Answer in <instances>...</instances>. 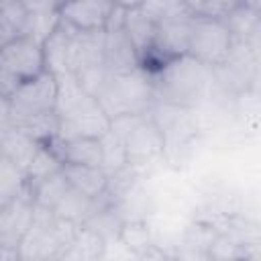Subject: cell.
<instances>
[{
    "mask_svg": "<svg viewBox=\"0 0 261 261\" xmlns=\"http://www.w3.org/2000/svg\"><path fill=\"white\" fill-rule=\"evenodd\" d=\"M59 20H61L59 12H29L27 22H24V29H22V35L24 37H31V39H35V41H39V43L45 45V41L57 29Z\"/></svg>",
    "mask_w": 261,
    "mask_h": 261,
    "instance_id": "obj_27",
    "label": "cell"
},
{
    "mask_svg": "<svg viewBox=\"0 0 261 261\" xmlns=\"http://www.w3.org/2000/svg\"><path fill=\"white\" fill-rule=\"evenodd\" d=\"M106 31H77L67 53V69L77 73L90 65L104 63Z\"/></svg>",
    "mask_w": 261,
    "mask_h": 261,
    "instance_id": "obj_9",
    "label": "cell"
},
{
    "mask_svg": "<svg viewBox=\"0 0 261 261\" xmlns=\"http://www.w3.org/2000/svg\"><path fill=\"white\" fill-rule=\"evenodd\" d=\"M104 63L112 73H128L141 67V57L126 35L124 27L106 31V47H104Z\"/></svg>",
    "mask_w": 261,
    "mask_h": 261,
    "instance_id": "obj_11",
    "label": "cell"
},
{
    "mask_svg": "<svg viewBox=\"0 0 261 261\" xmlns=\"http://www.w3.org/2000/svg\"><path fill=\"white\" fill-rule=\"evenodd\" d=\"M47 69V55L43 43L31 37H16L2 43L0 51V90L2 98L10 96L22 82Z\"/></svg>",
    "mask_w": 261,
    "mask_h": 261,
    "instance_id": "obj_3",
    "label": "cell"
},
{
    "mask_svg": "<svg viewBox=\"0 0 261 261\" xmlns=\"http://www.w3.org/2000/svg\"><path fill=\"white\" fill-rule=\"evenodd\" d=\"M151 80L157 102L196 108L212 92L214 69L192 55H181L153 73Z\"/></svg>",
    "mask_w": 261,
    "mask_h": 261,
    "instance_id": "obj_1",
    "label": "cell"
},
{
    "mask_svg": "<svg viewBox=\"0 0 261 261\" xmlns=\"http://www.w3.org/2000/svg\"><path fill=\"white\" fill-rule=\"evenodd\" d=\"M106 114H149L151 106L155 104L153 80L151 75L139 67L128 73H112L108 86L98 96Z\"/></svg>",
    "mask_w": 261,
    "mask_h": 261,
    "instance_id": "obj_2",
    "label": "cell"
},
{
    "mask_svg": "<svg viewBox=\"0 0 261 261\" xmlns=\"http://www.w3.org/2000/svg\"><path fill=\"white\" fill-rule=\"evenodd\" d=\"M118 239H120L137 257H139L141 253H145L149 247H153L149 226H147L145 220H139V218H128V220H124V224L120 226Z\"/></svg>",
    "mask_w": 261,
    "mask_h": 261,
    "instance_id": "obj_26",
    "label": "cell"
},
{
    "mask_svg": "<svg viewBox=\"0 0 261 261\" xmlns=\"http://www.w3.org/2000/svg\"><path fill=\"white\" fill-rule=\"evenodd\" d=\"M63 167V161L59 159V155L53 151V147L49 143H41L37 155L33 157L29 169H27V179L29 181H39L45 179L53 173H57Z\"/></svg>",
    "mask_w": 261,
    "mask_h": 261,
    "instance_id": "obj_24",
    "label": "cell"
},
{
    "mask_svg": "<svg viewBox=\"0 0 261 261\" xmlns=\"http://www.w3.org/2000/svg\"><path fill=\"white\" fill-rule=\"evenodd\" d=\"M27 188H29L27 171L14 165L10 159L2 157L0 159V206L20 196Z\"/></svg>",
    "mask_w": 261,
    "mask_h": 261,
    "instance_id": "obj_22",
    "label": "cell"
},
{
    "mask_svg": "<svg viewBox=\"0 0 261 261\" xmlns=\"http://www.w3.org/2000/svg\"><path fill=\"white\" fill-rule=\"evenodd\" d=\"M224 20L230 29L232 41H243L251 45V41L261 33V14L247 8L245 4L234 8Z\"/></svg>",
    "mask_w": 261,
    "mask_h": 261,
    "instance_id": "obj_21",
    "label": "cell"
},
{
    "mask_svg": "<svg viewBox=\"0 0 261 261\" xmlns=\"http://www.w3.org/2000/svg\"><path fill=\"white\" fill-rule=\"evenodd\" d=\"M147 114H118V116H112L110 118V130L118 137V139H126L130 135V130L145 118Z\"/></svg>",
    "mask_w": 261,
    "mask_h": 261,
    "instance_id": "obj_29",
    "label": "cell"
},
{
    "mask_svg": "<svg viewBox=\"0 0 261 261\" xmlns=\"http://www.w3.org/2000/svg\"><path fill=\"white\" fill-rule=\"evenodd\" d=\"M53 151L59 155L63 163H77V165H96L102 167L104 163V147L98 137H77V139H51L47 141Z\"/></svg>",
    "mask_w": 261,
    "mask_h": 261,
    "instance_id": "obj_10",
    "label": "cell"
},
{
    "mask_svg": "<svg viewBox=\"0 0 261 261\" xmlns=\"http://www.w3.org/2000/svg\"><path fill=\"white\" fill-rule=\"evenodd\" d=\"M141 6H143L157 22H159V20H165V18L190 14L181 0H143Z\"/></svg>",
    "mask_w": 261,
    "mask_h": 261,
    "instance_id": "obj_28",
    "label": "cell"
},
{
    "mask_svg": "<svg viewBox=\"0 0 261 261\" xmlns=\"http://www.w3.org/2000/svg\"><path fill=\"white\" fill-rule=\"evenodd\" d=\"M230 49H232V35L226 20L202 16V14L194 16L188 55L216 69L226 61V57L230 55Z\"/></svg>",
    "mask_w": 261,
    "mask_h": 261,
    "instance_id": "obj_4",
    "label": "cell"
},
{
    "mask_svg": "<svg viewBox=\"0 0 261 261\" xmlns=\"http://www.w3.org/2000/svg\"><path fill=\"white\" fill-rule=\"evenodd\" d=\"M35 222V198L27 188L20 196L0 206V249L18 251L20 241Z\"/></svg>",
    "mask_w": 261,
    "mask_h": 261,
    "instance_id": "obj_6",
    "label": "cell"
},
{
    "mask_svg": "<svg viewBox=\"0 0 261 261\" xmlns=\"http://www.w3.org/2000/svg\"><path fill=\"white\" fill-rule=\"evenodd\" d=\"M59 82L51 69L22 82L10 96L2 98V108L12 114H37L51 112L57 106Z\"/></svg>",
    "mask_w": 261,
    "mask_h": 261,
    "instance_id": "obj_5",
    "label": "cell"
},
{
    "mask_svg": "<svg viewBox=\"0 0 261 261\" xmlns=\"http://www.w3.org/2000/svg\"><path fill=\"white\" fill-rule=\"evenodd\" d=\"M2 124L14 126L20 133L37 139L39 143H47L59 133V114L55 110L37 114H12L2 108Z\"/></svg>",
    "mask_w": 261,
    "mask_h": 261,
    "instance_id": "obj_12",
    "label": "cell"
},
{
    "mask_svg": "<svg viewBox=\"0 0 261 261\" xmlns=\"http://www.w3.org/2000/svg\"><path fill=\"white\" fill-rule=\"evenodd\" d=\"M27 16H29V10L22 6L20 0H2V10H0L2 43H8L22 35Z\"/></svg>",
    "mask_w": 261,
    "mask_h": 261,
    "instance_id": "obj_23",
    "label": "cell"
},
{
    "mask_svg": "<svg viewBox=\"0 0 261 261\" xmlns=\"http://www.w3.org/2000/svg\"><path fill=\"white\" fill-rule=\"evenodd\" d=\"M243 0H206L202 8V16H212V18H226L234 8H239Z\"/></svg>",
    "mask_w": 261,
    "mask_h": 261,
    "instance_id": "obj_30",
    "label": "cell"
},
{
    "mask_svg": "<svg viewBox=\"0 0 261 261\" xmlns=\"http://www.w3.org/2000/svg\"><path fill=\"white\" fill-rule=\"evenodd\" d=\"M181 2H184V6L188 8V12L196 16V14H200V12H202V8H204V2H206V0H181Z\"/></svg>",
    "mask_w": 261,
    "mask_h": 261,
    "instance_id": "obj_32",
    "label": "cell"
},
{
    "mask_svg": "<svg viewBox=\"0 0 261 261\" xmlns=\"http://www.w3.org/2000/svg\"><path fill=\"white\" fill-rule=\"evenodd\" d=\"M98 206H100V200L98 198H90L84 192H80L73 186H69V190L65 192V196L55 206V214L59 218L71 220L75 224H86V220L98 210Z\"/></svg>",
    "mask_w": 261,
    "mask_h": 261,
    "instance_id": "obj_18",
    "label": "cell"
},
{
    "mask_svg": "<svg viewBox=\"0 0 261 261\" xmlns=\"http://www.w3.org/2000/svg\"><path fill=\"white\" fill-rule=\"evenodd\" d=\"M80 29L71 27L69 22H65L63 18L59 20L57 29L53 31V35L45 41V55H47V69H51L55 75L69 71L67 69V53H69V45L73 35Z\"/></svg>",
    "mask_w": 261,
    "mask_h": 261,
    "instance_id": "obj_16",
    "label": "cell"
},
{
    "mask_svg": "<svg viewBox=\"0 0 261 261\" xmlns=\"http://www.w3.org/2000/svg\"><path fill=\"white\" fill-rule=\"evenodd\" d=\"M106 251V239L96 232L94 228L82 224L77 228V234L69 249L65 251L63 259H75V261H94V259H104Z\"/></svg>",
    "mask_w": 261,
    "mask_h": 261,
    "instance_id": "obj_19",
    "label": "cell"
},
{
    "mask_svg": "<svg viewBox=\"0 0 261 261\" xmlns=\"http://www.w3.org/2000/svg\"><path fill=\"white\" fill-rule=\"evenodd\" d=\"M29 12H59L65 0H20Z\"/></svg>",
    "mask_w": 261,
    "mask_h": 261,
    "instance_id": "obj_31",
    "label": "cell"
},
{
    "mask_svg": "<svg viewBox=\"0 0 261 261\" xmlns=\"http://www.w3.org/2000/svg\"><path fill=\"white\" fill-rule=\"evenodd\" d=\"M126 155H128V165L139 167L153 163L155 159L165 155V137L157 122L147 114L124 139Z\"/></svg>",
    "mask_w": 261,
    "mask_h": 261,
    "instance_id": "obj_7",
    "label": "cell"
},
{
    "mask_svg": "<svg viewBox=\"0 0 261 261\" xmlns=\"http://www.w3.org/2000/svg\"><path fill=\"white\" fill-rule=\"evenodd\" d=\"M0 143H2V157L10 159L14 165H18L20 169H29L33 157L37 155L41 143L24 133H20L18 128L14 126H6L2 124V130H0Z\"/></svg>",
    "mask_w": 261,
    "mask_h": 261,
    "instance_id": "obj_14",
    "label": "cell"
},
{
    "mask_svg": "<svg viewBox=\"0 0 261 261\" xmlns=\"http://www.w3.org/2000/svg\"><path fill=\"white\" fill-rule=\"evenodd\" d=\"M116 0H65L59 16L80 31H106Z\"/></svg>",
    "mask_w": 261,
    "mask_h": 261,
    "instance_id": "obj_8",
    "label": "cell"
},
{
    "mask_svg": "<svg viewBox=\"0 0 261 261\" xmlns=\"http://www.w3.org/2000/svg\"><path fill=\"white\" fill-rule=\"evenodd\" d=\"M100 141H102V147H104L102 169L108 173V177L122 171L124 167H128V155H126V147H124L122 139H118L112 130H108Z\"/></svg>",
    "mask_w": 261,
    "mask_h": 261,
    "instance_id": "obj_25",
    "label": "cell"
},
{
    "mask_svg": "<svg viewBox=\"0 0 261 261\" xmlns=\"http://www.w3.org/2000/svg\"><path fill=\"white\" fill-rule=\"evenodd\" d=\"M61 171L65 173L69 186L84 192L90 198H100L108 192V173L96 165H77V163H63Z\"/></svg>",
    "mask_w": 261,
    "mask_h": 261,
    "instance_id": "obj_15",
    "label": "cell"
},
{
    "mask_svg": "<svg viewBox=\"0 0 261 261\" xmlns=\"http://www.w3.org/2000/svg\"><path fill=\"white\" fill-rule=\"evenodd\" d=\"M243 4L247 8H251V10H255V12L261 14V0H243Z\"/></svg>",
    "mask_w": 261,
    "mask_h": 261,
    "instance_id": "obj_33",
    "label": "cell"
},
{
    "mask_svg": "<svg viewBox=\"0 0 261 261\" xmlns=\"http://www.w3.org/2000/svg\"><path fill=\"white\" fill-rule=\"evenodd\" d=\"M29 190L35 198V204H41V206H47L51 210H55V206L59 204V200L65 196V192L69 190V181L65 177V173L59 169L57 173L45 177V179H39V181H29Z\"/></svg>",
    "mask_w": 261,
    "mask_h": 261,
    "instance_id": "obj_20",
    "label": "cell"
},
{
    "mask_svg": "<svg viewBox=\"0 0 261 261\" xmlns=\"http://www.w3.org/2000/svg\"><path fill=\"white\" fill-rule=\"evenodd\" d=\"M110 130V116L104 108L71 116V118H59V139H77V137H98L102 139Z\"/></svg>",
    "mask_w": 261,
    "mask_h": 261,
    "instance_id": "obj_13",
    "label": "cell"
},
{
    "mask_svg": "<svg viewBox=\"0 0 261 261\" xmlns=\"http://www.w3.org/2000/svg\"><path fill=\"white\" fill-rule=\"evenodd\" d=\"M124 31L130 37L139 57L153 45L155 41V33H157V20L143 8H128L126 10V18H124Z\"/></svg>",
    "mask_w": 261,
    "mask_h": 261,
    "instance_id": "obj_17",
    "label": "cell"
}]
</instances>
